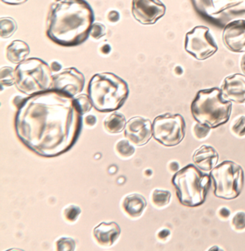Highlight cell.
<instances>
[{
  "label": "cell",
  "instance_id": "obj_1",
  "mask_svg": "<svg viewBox=\"0 0 245 251\" xmlns=\"http://www.w3.org/2000/svg\"><path fill=\"white\" fill-rule=\"evenodd\" d=\"M83 115L74 97L49 89L29 95L19 103L15 131L34 153L47 158L59 156L79 138Z\"/></svg>",
  "mask_w": 245,
  "mask_h": 251
},
{
  "label": "cell",
  "instance_id": "obj_2",
  "mask_svg": "<svg viewBox=\"0 0 245 251\" xmlns=\"http://www.w3.org/2000/svg\"><path fill=\"white\" fill-rule=\"evenodd\" d=\"M94 21L95 14L86 0H58L50 7L46 35L58 46H80L90 35Z\"/></svg>",
  "mask_w": 245,
  "mask_h": 251
},
{
  "label": "cell",
  "instance_id": "obj_3",
  "mask_svg": "<svg viewBox=\"0 0 245 251\" xmlns=\"http://www.w3.org/2000/svg\"><path fill=\"white\" fill-rule=\"evenodd\" d=\"M127 83L113 73L97 74L88 86V93L93 107L98 112L118 110L125 102L129 95Z\"/></svg>",
  "mask_w": 245,
  "mask_h": 251
},
{
  "label": "cell",
  "instance_id": "obj_4",
  "mask_svg": "<svg viewBox=\"0 0 245 251\" xmlns=\"http://www.w3.org/2000/svg\"><path fill=\"white\" fill-rule=\"evenodd\" d=\"M232 102L224 99L221 89H201L197 92L191 105L193 118L197 123L211 128L223 126L230 119Z\"/></svg>",
  "mask_w": 245,
  "mask_h": 251
},
{
  "label": "cell",
  "instance_id": "obj_5",
  "mask_svg": "<svg viewBox=\"0 0 245 251\" xmlns=\"http://www.w3.org/2000/svg\"><path fill=\"white\" fill-rule=\"evenodd\" d=\"M211 178L194 164L180 169L172 176V184L181 204L188 207L202 205L210 187Z\"/></svg>",
  "mask_w": 245,
  "mask_h": 251
},
{
  "label": "cell",
  "instance_id": "obj_6",
  "mask_svg": "<svg viewBox=\"0 0 245 251\" xmlns=\"http://www.w3.org/2000/svg\"><path fill=\"white\" fill-rule=\"evenodd\" d=\"M15 86L22 93L27 95L51 89L53 71L41 58L24 60L15 68Z\"/></svg>",
  "mask_w": 245,
  "mask_h": 251
},
{
  "label": "cell",
  "instance_id": "obj_7",
  "mask_svg": "<svg viewBox=\"0 0 245 251\" xmlns=\"http://www.w3.org/2000/svg\"><path fill=\"white\" fill-rule=\"evenodd\" d=\"M214 181V195L226 200H235L243 192L245 172L240 165L232 161H224L211 171Z\"/></svg>",
  "mask_w": 245,
  "mask_h": 251
},
{
  "label": "cell",
  "instance_id": "obj_8",
  "mask_svg": "<svg viewBox=\"0 0 245 251\" xmlns=\"http://www.w3.org/2000/svg\"><path fill=\"white\" fill-rule=\"evenodd\" d=\"M152 135L158 142L166 147L178 146L186 135V121L180 114L159 115L152 123Z\"/></svg>",
  "mask_w": 245,
  "mask_h": 251
},
{
  "label": "cell",
  "instance_id": "obj_9",
  "mask_svg": "<svg viewBox=\"0 0 245 251\" xmlns=\"http://www.w3.org/2000/svg\"><path fill=\"white\" fill-rule=\"evenodd\" d=\"M185 50L199 61L207 59L218 50V46L207 27L196 26L186 35Z\"/></svg>",
  "mask_w": 245,
  "mask_h": 251
},
{
  "label": "cell",
  "instance_id": "obj_10",
  "mask_svg": "<svg viewBox=\"0 0 245 251\" xmlns=\"http://www.w3.org/2000/svg\"><path fill=\"white\" fill-rule=\"evenodd\" d=\"M166 12V5L160 0H132V15L141 24H155Z\"/></svg>",
  "mask_w": 245,
  "mask_h": 251
},
{
  "label": "cell",
  "instance_id": "obj_11",
  "mask_svg": "<svg viewBox=\"0 0 245 251\" xmlns=\"http://www.w3.org/2000/svg\"><path fill=\"white\" fill-rule=\"evenodd\" d=\"M85 85V77L74 67L68 68L53 76L51 89L63 91L75 97L82 92Z\"/></svg>",
  "mask_w": 245,
  "mask_h": 251
},
{
  "label": "cell",
  "instance_id": "obj_12",
  "mask_svg": "<svg viewBox=\"0 0 245 251\" xmlns=\"http://www.w3.org/2000/svg\"><path fill=\"white\" fill-rule=\"evenodd\" d=\"M152 135V124L148 119L135 117L126 123L124 136L135 146H145L149 142Z\"/></svg>",
  "mask_w": 245,
  "mask_h": 251
},
{
  "label": "cell",
  "instance_id": "obj_13",
  "mask_svg": "<svg viewBox=\"0 0 245 251\" xmlns=\"http://www.w3.org/2000/svg\"><path fill=\"white\" fill-rule=\"evenodd\" d=\"M222 39L225 46L231 51L245 52V20H238L226 25Z\"/></svg>",
  "mask_w": 245,
  "mask_h": 251
},
{
  "label": "cell",
  "instance_id": "obj_14",
  "mask_svg": "<svg viewBox=\"0 0 245 251\" xmlns=\"http://www.w3.org/2000/svg\"><path fill=\"white\" fill-rule=\"evenodd\" d=\"M223 97L226 100L237 103H245V75L235 74L226 77L221 86Z\"/></svg>",
  "mask_w": 245,
  "mask_h": 251
},
{
  "label": "cell",
  "instance_id": "obj_15",
  "mask_svg": "<svg viewBox=\"0 0 245 251\" xmlns=\"http://www.w3.org/2000/svg\"><path fill=\"white\" fill-rule=\"evenodd\" d=\"M121 229L118 223H101L94 229V238L102 247H110L120 237Z\"/></svg>",
  "mask_w": 245,
  "mask_h": 251
},
{
  "label": "cell",
  "instance_id": "obj_16",
  "mask_svg": "<svg viewBox=\"0 0 245 251\" xmlns=\"http://www.w3.org/2000/svg\"><path fill=\"white\" fill-rule=\"evenodd\" d=\"M193 161L198 169L210 172L218 163L219 153L212 146L203 145L196 151Z\"/></svg>",
  "mask_w": 245,
  "mask_h": 251
},
{
  "label": "cell",
  "instance_id": "obj_17",
  "mask_svg": "<svg viewBox=\"0 0 245 251\" xmlns=\"http://www.w3.org/2000/svg\"><path fill=\"white\" fill-rule=\"evenodd\" d=\"M147 207V201L139 194H132L123 199L122 207L124 213L130 218H138Z\"/></svg>",
  "mask_w": 245,
  "mask_h": 251
},
{
  "label": "cell",
  "instance_id": "obj_18",
  "mask_svg": "<svg viewBox=\"0 0 245 251\" xmlns=\"http://www.w3.org/2000/svg\"><path fill=\"white\" fill-rule=\"evenodd\" d=\"M30 49L28 45L23 41H14L9 44L6 49L7 60L12 64H19L24 61L30 54Z\"/></svg>",
  "mask_w": 245,
  "mask_h": 251
},
{
  "label": "cell",
  "instance_id": "obj_19",
  "mask_svg": "<svg viewBox=\"0 0 245 251\" xmlns=\"http://www.w3.org/2000/svg\"><path fill=\"white\" fill-rule=\"evenodd\" d=\"M126 118L120 112H114L107 117L104 121L106 131L110 134L120 133L124 130L126 126Z\"/></svg>",
  "mask_w": 245,
  "mask_h": 251
},
{
  "label": "cell",
  "instance_id": "obj_20",
  "mask_svg": "<svg viewBox=\"0 0 245 251\" xmlns=\"http://www.w3.org/2000/svg\"><path fill=\"white\" fill-rule=\"evenodd\" d=\"M171 200V193L168 190L155 189L151 194L150 200L152 205L158 209L169 205Z\"/></svg>",
  "mask_w": 245,
  "mask_h": 251
},
{
  "label": "cell",
  "instance_id": "obj_21",
  "mask_svg": "<svg viewBox=\"0 0 245 251\" xmlns=\"http://www.w3.org/2000/svg\"><path fill=\"white\" fill-rule=\"evenodd\" d=\"M18 29L15 20L11 18H1L0 19V36L3 39L10 38Z\"/></svg>",
  "mask_w": 245,
  "mask_h": 251
},
{
  "label": "cell",
  "instance_id": "obj_22",
  "mask_svg": "<svg viewBox=\"0 0 245 251\" xmlns=\"http://www.w3.org/2000/svg\"><path fill=\"white\" fill-rule=\"evenodd\" d=\"M132 143L129 142L128 140H121L117 143L115 146V151L120 158H129L134 155L135 152V147L132 146Z\"/></svg>",
  "mask_w": 245,
  "mask_h": 251
},
{
  "label": "cell",
  "instance_id": "obj_23",
  "mask_svg": "<svg viewBox=\"0 0 245 251\" xmlns=\"http://www.w3.org/2000/svg\"><path fill=\"white\" fill-rule=\"evenodd\" d=\"M15 69L10 66H4L0 69V83L1 86L10 87L15 84Z\"/></svg>",
  "mask_w": 245,
  "mask_h": 251
},
{
  "label": "cell",
  "instance_id": "obj_24",
  "mask_svg": "<svg viewBox=\"0 0 245 251\" xmlns=\"http://www.w3.org/2000/svg\"><path fill=\"white\" fill-rule=\"evenodd\" d=\"M211 132V127L207 125L201 124L200 123H196L193 127V135L197 140L205 139L209 136Z\"/></svg>",
  "mask_w": 245,
  "mask_h": 251
},
{
  "label": "cell",
  "instance_id": "obj_25",
  "mask_svg": "<svg viewBox=\"0 0 245 251\" xmlns=\"http://www.w3.org/2000/svg\"><path fill=\"white\" fill-rule=\"evenodd\" d=\"M231 131L239 138L245 136V116L244 115L239 117L232 123L231 125Z\"/></svg>",
  "mask_w": 245,
  "mask_h": 251
},
{
  "label": "cell",
  "instance_id": "obj_26",
  "mask_svg": "<svg viewBox=\"0 0 245 251\" xmlns=\"http://www.w3.org/2000/svg\"><path fill=\"white\" fill-rule=\"evenodd\" d=\"M81 212V209L77 206L69 205L64 209L63 217L67 223H73L76 221Z\"/></svg>",
  "mask_w": 245,
  "mask_h": 251
},
{
  "label": "cell",
  "instance_id": "obj_27",
  "mask_svg": "<svg viewBox=\"0 0 245 251\" xmlns=\"http://www.w3.org/2000/svg\"><path fill=\"white\" fill-rule=\"evenodd\" d=\"M231 226L236 232L245 230V212H237L231 220Z\"/></svg>",
  "mask_w": 245,
  "mask_h": 251
},
{
  "label": "cell",
  "instance_id": "obj_28",
  "mask_svg": "<svg viewBox=\"0 0 245 251\" xmlns=\"http://www.w3.org/2000/svg\"><path fill=\"white\" fill-rule=\"evenodd\" d=\"M55 246L57 251H73L75 249V242L72 238L64 237L57 240Z\"/></svg>",
  "mask_w": 245,
  "mask_h": 251
},
{
  "label": "cell",
  "instance_id": "obj_29",
  "mask_svg": "<svg viewBox=\"0 0 245 251\" xmlns=\"http://www.w3.org/2000/svg\"><path fill=\"white\" fill-rule=\"evenodd\" d=\"M75 100L78 101V105H79L83 115H85L92 109L93 104L88 95H84V94L78 95L75 98Z\"/></svg>",
  "mask_w": 245,
  "mask_h": 251
},
{
  "label": "cell",
  "instance_id": "obj_30",
  "mask_svg": "<svg viewBox=\"0 0 245 251\" xmlns=\"http://www.w3.org/2000/svg\"><path fill=\"white\" fill-rule=\"evenodd\" d=\"M106 34V27L101 23H94L91 30L90 35L93 39L98 40L104 36Z\"/></svg>",
  "mask_w": 245,
  "mask_h": 251
},
{
  "label": "cell",
  "instance_id": "obj_31",
  "mask_svg": "<svg viewBox=\"0 0 245 251\" xmlns=\"http://www.w3.org/2000/svg\"><path fill=\"white\" fill-rule=\"evenodd\" d=\"M230 215V210L228 208L222 207L219 210V215H220V218L224 219V220L229 218Z\"/></svg>",
  "mask_w": 245,
  "mask_h": 251
},
{
  "label": "cell",
  "instance_id": "obj_32",
  "mask_svg": "<svg viewBox=\"0 0 245 251\" xmlns=\"http://www.w3.org/2000/svg\"><path fill=\"white\" fill-rule=\"evenodd\" d=\"M86 124L89 127H93L97 123V118L95 116V115H88L86 117Z\"/></svg>",
  "mask_w": 245,
  "mask_h": 251
},
{
  "label": "cell",
  "instance_id": "obj_33",
  "mask_svg": "<svg viewBox=\"0 0 245 251\" xmlns=\"http://www.w3.org/2000/svg\"><path fill=\"white\" fill-rule=\"evenodd\" d=\"M1 1L10 5H19V4H24L27 0H1Z\"/></svg>",
  "mask_w": 245,
  "mask_h": 251
},
{
  "label": "cell",
  "instance_id": "obj_34",
  "mask_svg": "<svg viewBox=\"0 0 245 251\" xmlns=\"http://www.w3.org/2000/svg\"><path fill=\"white\" fill-rule=\"evenodd\" d=\"M179 164L177 161H172L169 164V169L173 173H176L179 171Z\"/></svg>",
  "mask_w": 245,
  "mask_h": 251
},
{
  "label": "cell",
  "instance_id": "obj_35",
  "mask_svg": "<svg viewBox=\"0 0 245 251\" xmlns=\"http://www.w3.org/2000/svg\"><path fill=\"white\" fill-rule=\"evenodd\" d=\"M171 235V232L169 230V229H162L158 233V236L160 239H165V238H168L169 235Z\"/></svg>",
  "mask_w": 245,
  "mask_h": 251
},
{
  "label": "cell",
  "instance_id": "obj_36",
  "mask_svg": "<svg viewBox=\"0 0 245 251\" xmlns=\"http://www.w3.org/2000/svg\"><path fill=\"white\" fill-rule=\"evenodd\" d=\"M240 66H241L243 74L245 75V53L242 57L241 61H240Z\"/></svg>",
  "mask_w": 245,
  "mask_h": 251
},
{
  "label": "cell",
  "instance_id": "obj_37",
  "mask_svg": "<svg viewBox=\"0 0 245 251\" xmlns=\"http://www.w3.org/2000/svg\"><path fill=\"white\" fill-rule=\"evenodd\" d=\"M60 65L59 64H58V62H56V61H54L53 64H51V69L52 71H53V72H58V71L61 70V69H59V68H57V66Z\"/></svg>",
  "mask_w": 245,
  "mask_h": 251
}]
</instances>
